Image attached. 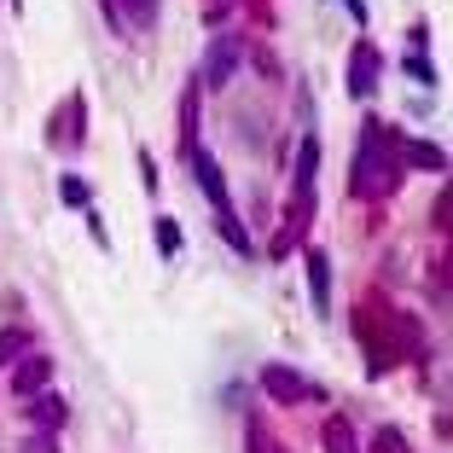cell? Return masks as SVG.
<instances>
[{"mask_svg":"<svg viewBox=\"0 0 453 453\" xmlns=\"http://www.w3.org/2000/svg\"><path fill=\"white\" fill-rule=\"evenodd\" d=\"M401 134L389 122H360V151H355V198H389L401 187Z\"/></svg>","mask_w":453,"mask_h":453,"instance_id":"1","label":"cell"},{"mask_svg":"<svg viewBox=\"0 0 453 453\" xmlns=\"http://www.w3.org/2000/svg\"><path fill=\"white\" fill-rule=\"evenodd\" d=\"M47 140H53L58 151H76L81 140H88V99L70 94L65 111H53V122H47Z\"/></svg>","mask_w":453,"mask_h":453,"instance_id":"2","label":"cell"},{"mask_svg":"<svg viewBox=\"0 0 453 453\" xmlns=\"http://www.w3.org/2000/svg\"><path fill=\"white\" fill-rule=\"evenodd\" d=\"M378 81H384V53H378L372 41H355V53H349V94L372 99Z\"/></svg>","mask_w":453,"mask_h":453,"instance_id":"3","label":"cell"},{"mask_svg":"<svg viewBox=\"0 0 453 453\" xmlns=\"http://www.w3.org/2000/svg\"><path fill=\"white\" fill-rule=\"evenodd\" d=\"M239 53H244L239 35H215L210 53H203V88H226V81H233V70H239Z\"/></svg>","mask_w":453,"mask_h":453,"instance_id":"4","label":"cell"},{"mask_svg":"<svg viewBox=\"0 0 453 453\" xmlns=\"http://www.w3.org/2000/svg\"><path fill=\"white\" fill-rule=\"evenodd\" d=\"M187 163H192V180L203 187V198L215 203V215H221V210H233V198H226V180H221V163H215L210 151H192Z\"/></svg>","mask_w":453,"mask_h":453,"instance_id":"5","label":"cell"},{"mask_svg":"<svg viewBox=\"0 0 453 453\" xmlns=\"http://www.w3.org/2000/svg\"><path fill=\"white\" fill-rule=\"evenodd\" d=\"M308 221H314V192H296V203H291V215H285V226H280V239H273V256H291L296 244H303V233H308Z\"/></svg>","mask_w":453,"mask_h":453,"instance_id":"6","label":"cell"},{"mask_svg":"<svg viewBox=\"0 0 453 453\" xmlns=\"http://www.w3.org/2000/svg\"><path fill=\"white\" fill-rule=\"evenodd\" d=\"M262 389L280 401V407H291V401L314 395V389H308V378H303V372H291V366H262Z\"/></svg>","mask_w":453,"mask_h":453,"instance_id":"7","label":"cell"},{"mask_svg":"<svg viewBox=\"0 0 453 453\" xmlns=\"http://www.w3.org/2000/svg\"><path fill=\"white\" fill-rule=\"evenodd\" d=\"M47 378H53V360H47V355L12 360V395H41V389H47Z\"/></svg>","mask_w":453,"mask_h":453,"instance_id":"8","label":"cell"},{"mask_svg":"<svg viewBox=\"0 0 453 453\" xmlns=\"http://www.w3.org/2000/svg\"><path fill=\"white\" fill-rule=\"evenodd\" d=\"M308 291H314V308L320 314H332V256L326 250H308Z\"/></svg>","mask_w":453,"mask_h":453,"instance_id":"9","label":"cell"},{"mask_svg":"<svg viewBox=\"0 0 453 453\" xmlns=\"http://www.w3.org/2000/svg\"><path fill=\"white\" fill-rule=\"evenodd\" d=\"M407 169H430V174H441L448 169V151L441 146H430V140H401V151H395Z\"/></svg>","mask_w":453,"mask_h":453,"instance_id":"10","label":"cell"},{"mask_svg":"<svg viewBox=\"0 0 453 453\" xmlns=\"http://www.w3.org/2000/svg\"><path fill=\"white\" fill-rule=\"evenodd\" d=\"M65 418H70L65 395H35V407H29V425L35 430H65Z\"/></svg>","mask_w":453,"mask_h":453,"instance_id":"11","label":"cell"},{"mask_svg":"<svg viewBox=\"0 0 453 453\" xmlns=\"http://www.w3.org/2000/svg\"><path fill=\"white\" fill-rule=\"evenodd\" d=\"M180 151H198V88H187L180 94Z\"/></svg>","mask_w":453,"mask_h":453,"instance_id":"12","label":"cell"},{"mask_svg":"<svg viewBox=\"0 0 453 453\" xmlns=\"http://www.w3.org/2000/svg\"><path fill=\"white\" fill-rule=\"evenodd\" d=\"M314 169H320V140H303V151H296V192H314Z\"/></svg>","mask_w":453,"mask_h":453,"instance_id":"13","label":"cell"},{"mask_svg":"<svg viewBox=\"0 0 453 453\" xmlns=\"http://www.w3.org/2000/svg\"><path fill=\"white\" fill-rule=\"evenodd\" d=\"M326 453H355V425L349 418H326Z\"/></svg>","mask_w":453,"mask_h":453,"instance_id":"14","label":"cell"},{"mask_svg":"<svg viewBox=\"0 0 453 453\" xmlns=\"http://www.w3.org/2000/svg\"><path fill=\"white\" fill-rule=\"evenodd\" d=\"M215 233H221V239L233 244L239 256H250V233L239 226V215H233V210H221V215H215Z\"/></svg>","mask_w":453,"mask_h":453,"instance_id":"15","label":"cell"},{"mask_svg":"<svg viewBox=\"0 0 453 453\" xmlns=\"http://www.w3.org/2000/svg\"><path fill=\"white\" fill-rule=\"evenodd\" d=\"M29 355V332H18V326H6L0 332V366H12V360Z\"/></svg>","mask_w":453,"mask_h":453,"instance_id":"16","label":"cell"},{"mask_svg":"<svg viewBox=\"0 0 453 453\" xmlns=\"http://www.w3.org/2000/svg\"><path fill=\"white\" fill-rule=\"evenodd\" d=\"M128 6V24H151L157 18V0H122Z\"/></svg>","mask_w":453,"mask_h":453,"instance_id":"17","label":"cell"},{"mask_svg":"<svg viewBox=\"0 0 453 453\" xmlns=\"http://www.w3.org/2000/svg\"><path fill=\"white\" fill-rule=\"evenodd\" d=\"M157 244H163V256H174V250H180V226H174V221H157Z\"/></svg>","mask_w":453,"mask_h":453,"instance_id":"18","label":"cell"},{"mask_svg":"<svg viewBox=\"0 0 453 453\" xmlns=\"http://www.w3.org/2000/svg\"><path fill=\"white\" fill-rule=\"evenodd\" d=\"M58 198H65V203H76V210H81V203H88V187H81V180H65V187H58Z\"/></svg>","mask_w":453,"mask_h":453,"instance_id":"19","label":"cell"},{"mask_svg":"<svg viewBox=\"0 0 453 453\" xmlns=\"http://www.w3.org/2000/svg\"><path fill=\"white\" fill-rule=\"evenodd\" d=\"M18 453H58V441L47 436V430H41V436H29V441H24V448H18Z\"/></svg>","mask_w":453,"mask_h":453,"instance_id":"20","label":"cell"},{"mask_svg":"<svg viewBox=\"0 0 453 453\" xmlns=\"http://www.w3.org/2000/svg\"><path fill=\"white\" fill-rule=\"evenodd\" d=\"M140 174H146V192H157V163H151V151H140Z\"/></svg>","mask_w":453,"mask_h":453,"instance_id":"21","label":"cell"},{"mask_svg":"<svg viewBox=\"0 0 453 453\" xmlns=\"http://www.w3.org/2000/svg\"><path fill=\"white\" fill-rule=\"evenodd\" d=\"M407 70H413V76H418V81H436V70H430V65H425V58H418V53H413V58H407Z\"/></svg>","mask_w":453,"mask_h":453,"instance_id":"22","label":"cell"},{"mask_svg":"<svg viewBox=\"0 0 453 453\" xmlns=\"http://www.w3.org/2000/svg\"><path fill=\"white\" fill-rule=\"evenodd\" d=\"M221 6H226V0H215V18H221Z\"/></svg>","mask_w":453,"mask_h":453,"instance_id":"23","label":"cell"},{"mask_svg":"<svg viewBox=\"0 0 453 453\" xmlns=\"http://www.w3.org/2000/svg\"><path fill=\"white\" fill-rule=\"evenodd\" d=\"M273 453H285V448H280V441H273Z\"/></svg>","mask_w":453,"mask_h":453,"instance_id":"24","label":"cell"},{"mask_svg":"<svg viewBox=\"0 0 453 453\" xmlns=\"http://www.w3.org/2000/svg\"><path fill=\"white\" fill-rule=\"evenodd\" d=\"M12 6H18V0H12Z\"/></svg>","mask_w":453,"mask_h":453,"instance_id":"25","label":"cell"}]
</instances>
